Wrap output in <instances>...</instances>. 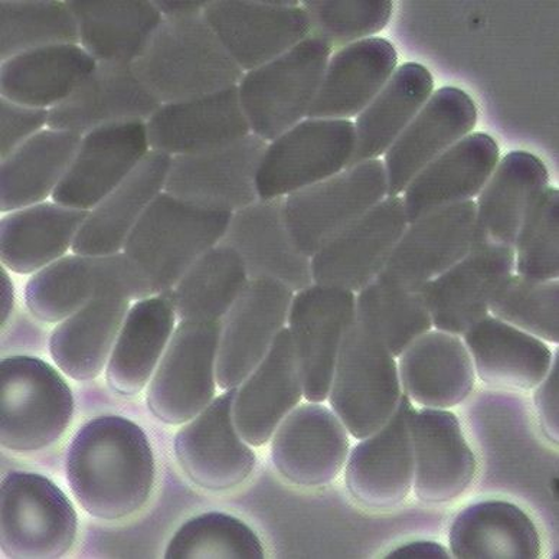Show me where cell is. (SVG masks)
Wrapping results in <instances>:
<instances>
[{"label": "cell", "instance_id": "obj_1", "mask_svg": "<svg viewBox=\"0 0 559 559\" xmlns=\"http://www.w3.org/2000/svg\"><path fill=\"white\" fill-rule=\"evenodd\" d=\"M67 481L88 515L119 521L146 504L155 485V454L146 432L120 416L90 419L66 459Z\"/></svg>", "mask_w": 559, "mask_h": 559}, {"label": "cell", "instance_id": "obj_2", "mask_svg": "<svg viewBox=\"0 0 559 559\" xmlns=\"http://www.w3.org/2000/svg\"><path fill=\"white\" fill-rule=\"evenodd\" d=\"M132 69L160 105L237 87L245 75L204 13L162 21Z\"/></svg>", "mask_w": 559, "mask_h": 559}, {"label": "cell", "instance_id": "obj_3", "mask_svg": "<svg viewBox=\"0 0 559 559\" xmlns=\"http://www.w3.org/2000/svg\"><path fill=\"white\" fill-rule=\"evenodd\" d=\"M231 218L229 212L200 209L162 192L130 234L123 254L153 295H160L223 241Z\"/></svg>", "mask_w": 559, "mask_h": 559}, {"label": "cell", "instance_id": "obj_4", "mask_svg": "<svg viewBox=\"0 0 559 559\" xmlns=\"http://www.w3.org/2000/svg\"><path fill=\"white\" fill-rule=\"evenodd\" d=\"M74 395L61 373L33 356L0 362V443L12 452H38L64 436Z\"/></svg>", "mask_w": 559, "mask_h": 559}, {"label": "cell", "instance_id": "obj_5", "mask_svg": "<svg viewBox=\"0 0 559 559\" xmlns=\"http://www.w3.org/2000/svg\"><path fill=\"white\" fill-rule=\"evenodd\" d=\"M332 52L309 36L276 60L245 72L237 88L252 134L270 143L308 119Z\"/></svg>", "mask_w": 559, "mask_h": 559}, {"label": "cell", "instance_id": "obj_6", "mask_svg": "<svg viewBox=\"0 0 559 559\" xmlns=\"http://www.w3.org/2000/svg\"><path fill=\"white\" fill-rule=\"evenodd\" d=\"M403 395L395 356L380 337L354 322L337 355L329 407L359 441L384 426Z\"/></svg>", "mask_w": 559, "mask_h": 559}, {"label": "cell", "instance_id": "obj_7", "mask_svg": "<svg viewBox=\"0 0 559 559\" xmlns=\"http://www.w3.org/2000/svg\"><path fill=\"white\" fill-rule=\"evenodd\" d=\"M71 500L38 473L12 472L0 486V549L12 559L62 558L75 543Z\"/></svg>", "mask_w": 559, "mask_h": 559}, {"label": "cell", "instance_id": "obj_8", "mask_svg": "<svg viewBox=\"0 0 559 559\" xmlns=\"http://www.w3.org/2000/svg\"><path fill=\"white\" fill-rule=\"evenodd\" d=\"M388 197L384 162H362L284 198L288 233L312 257Z\"/></svg>", "mask_w": 559, "mask_h": 559}, {"label": "cell", "instance_id": "obj_9", "mask_svg": "<svg viewBox=\"0 0 559 559\" xmlns=\"http://www.w3.org/2000/svg\"><path fill=\"white\" fill-rule=\"evenodd\" d=\"M152 288L123 252L107 257L72 252L34 274L26 283L25 305L44 323H60L102 297L147 299Z\"/></svg>", "mask_w": 559, "mask_h": 559}, {"label": "cell", "instance_id": "obj_10", "mask_svg": "<svg viewBox=\"0 0 559 559\" xmlns=\"http://www.w3.org/2000/svg\"><path fill=\"white\" fill-rule=\"evenodd\" d=\"M221 322H179L146 388L153 416L183 426L215 400Z\"/></svg>", "mask_w": 559, "mask_h": 559}, {"label": "cell", "instance_id": "obj_11", "mask_svg": "<svg viewBox=\"0 0 559 559\" xmlns=\"http://www.w3.org/2000/svg\"><path fill=\"white\" fill-rule=\"evenodd\" d=\"M355 152L349 120L305 119L265 148L257 175L260 200L286 198L348 168Z\"/></svg>", "mask_w": 559, "mask_h": 559}, {"label": "cell", "instance_id": "obj_12", "mask_svg": "<svg viewBox=\"0 0 559 559\" xmlns=\"http://www.w3.org/2000/svg\"><path fill=\"white\" fill-rule=\"evenodd\" d=\"M355 293L316 283L293 297L287 329L310 403L328 400L342 342L355 322Z\"/></svg>", "mask_w": 559, "mask_h": 559}, {"label": "cell", "instance_id": "obj_13", "mask_svg": "<svg viewBox=\"0 0 559 559\" xmlns=\"http://www.w3.org/2000/svg\"><path fill=\"white\" fill-rule=\"evenodd\" d=\"M204 17L245 72L276 60L312 36L308 13L296 0H212Z\"/></svg>", "mask_w": 559, "mask_h": 559}, {"label": "cell", "instance_id": "obj_14", "mask_svg": "<svg viewBox=\"0 0 559 559\" xmlns=\"http://www.w3.org/2000/svg\"><path fill=\"white\" fill-rule=\"evenodd\" d=\"M267 144L251 133L215 151L173 157L165 192L204 210H245L260 200L257 175Z\"/></svg>", "mask_w": 559, "mask_h": 559}, {"label": "cell", "instance_id": "obj_15", "mask_svg": "<svg viewBox=\"0 0 559 559\" xmlns=\"http://www.w3.org/2000/svg\"><path fill=\"white\" fill-rule=\"evenodd\" d=\"M295 292L270 278L248 280L221 322L216 382L221 390L240 386L287 328Z\"/></svg>", "mask_w": 559, "mask_h": 559}, {"label": "cell", "instance_id": "obj_16", "mask_svg": "<svg viewBox=\"0 0 559 559\" xmlns=\"http://www.w3.org/2000/svg\"><path fill=\"white\" fill-rule=\"evenodd\" d=\"M416 405L403 395L380 430L359 440L344 468L352 498L371 511H391L412 495L414 485L413 416Z\"/></svg>", "mask_w": 559, "mask_h": 559}, {"label": "cell", "instance_id": "obj_17", "mask_svg": "<svg viewBox=\"0 0 559 559\" xmlns=\"http://www.w3.org/2000/svg\"><path fill=\"white\" fill-rule=\"evenodd\" d=\"M236 392L237 388H233L216 396L204 412L183 424L175 437V457L198 488L233 490L254 471L255 453L234 424Z\"/></svg>", "mask_w": 559, "mask_h": 559}, {"label": "cell", "instance_id": "obj_18", "mask_svg": "<svg viewBox=\"0 0 559 559\" xmlns=\"http://www.w3.org/2000/svg\"><path fill=\"white\" fill-rule=\"evenodd\" d=\"M407 225L403 200L386 197L316 252L310 259L313 283L355 295L364 290L384 272Z\"/></svg>", "mask_w": 559, "mask_h": 559}, {"label": "cell", "instance_id": "obj_19", "mask_svg": "<svg viewBox=\"0 0 559 559\" xmlns=\"http://www.w3.org/2000/svg\"><path fill=\"white\" fill-rule=\"evenodd\" d=\"M270 444L284 479L300 488H322L344 472L350 435L331 407L308 401L283 419Z\"/></svg>", "mask_w": 559, "mask_h": 559}, {"label": "cell", "instance_id": "obj_20", "mask_svg": "<svg viewBox=\"0 0 559 559\" xmlns=\"http://www.w3.org/2000/svg\"><path fill=\"white\" fill-rule=\"evenodd\" d=\"M476 202L448 206L409 223L378 280L419 290L468 254Z\"/></svg>", "mask_w": 559, "mask_h": 559}, {"label": "cell", "instance_id": "obj_21", "mask_svg": "<svg viewBox=\"0 0 559 559\" xmlns=\"http://www.w3.org/2000/svg\"><path fill=\"white\" fill-rule=\"evenodd\" d=\"M148 152L143 121L106 126L84 134L52 201L85 212L96 209Z\"/></svg>", "mask_w": 559, "mask_h": 559}, {"label": "cell", "instance_id": "obj_22", "mask_svg": "<svg viewBox=\"0 0 559 559\" xmlns=\"http://www.w3.org/2000/svg\"><path fill=\"white\" fill-rule=\"evenodd\" d=\"M476 123L477 107L463 90L444 87L432 93L385 153L388 197L404 193L426 166L468 136Z\"/></svg>", "mask_w": 559, "mask_h": 559}, {"label": "cell", "instance_id": "obj_23", "mask_svg": "<svg viewBox=\"0 0 559 559\" xmlns=\"http://www.w3.org/2000/svg\"><path fill=\"white\" fill-rule=\"evenodd\" d=\"M146 130L151 151L169 157L215 151L251 134L237 87L162 105Z\"/></svg>", "mask_w": 559, "mask_h": 559}, {"label": "cell", "instance_id": "obj_24", "mask_svg": "<svg viewBox=\"0 0 559 559\" xmlns=\"http://www.w3.org/2000/svg\"><path fill=\"white\" fill-rule=\"evenodd\" d=\"M414 485L419 502L452 503L475 481L477 460L450 409L416 408L413 416Z\"/></svg>", "mask_w": 559, "mask_h": 559}, {"label": "cell", "instance_id": "obj_25", "mask_svg": "<svg viewBox=\"0 0 559 559\" xmlns=\"http://www.w3.org/2000/svg\"><path fill=\"white\" fill-rule=\"evenodd\" d=\"M513 273L515 251L472 248L452 269L424 286L432 328L463 336L490 314V301L496 290Z\"/></svg>", "mask_w": 559, "mask_h": 559}, {"label": "cell", "instance_id": "obj_26", "mask_svg": "<svg viewBox=\"0 0 559 559\" xmlns=\"http://www.w3.org/2000/svg\"><path fill=\"white\" fill-rule=\"evenodd\" d=\"M240 254L248 278H270L297 293L312 286L310 257L296 247L284 216V198L259 200L234 212L223 238Z\"/></svg>", "mask_w": 559, "mask_h": 559}, {"label": "cell", "instance_id": "obj_27", "mask_svg": "<svg viewBox=\"0 0 559 559\" xmlns=\"http://www.w3.org/2000/svg\"><path fill=\"white\" fill-rule=\"evenodd\" d=\"M160 106L132 66L97 62L80 87L49 111L48 128L84 136L106 126L146 123Z\"/></svg>", "mask_w": 559, "mask_h": 559}, {"label": "cell", "instance_id": "obj_28", "mask_svg": "<svg viewBox=\"0 0 559 559\" xmlns=\"http://www.w3.org/2000/svg\"><path fill=\"white\" fill-rule=\"evenodd\" d=\"M304 399V382L290 332L284 328L269 354L237 386L234 424L251 448H263Z\"/></svg>", "mask_w": 559, "mask_h": 559}, {"label": "cell", "instance_id": "obj_29", "mask_svg": "<svg viewBox=\"0 0 559 559\" xmlns=\"http://www.w3.org/2000/svg\"><path fill=\"white\" fill-rule=\"evenodd\" d=\"M401 386L416 407L452 409L471 396L475 365L462 336L431 329L396 359Z\"/></svg>", "mask_w": 559, "mask_h": 559}, {"label": "cell", "instance_id": "obj_30", "mask_svg": "<svg viewBox=\"0 0 559 559\" xmlns=\"http://www.w3.org/2000/svg\"><path fill=\"white\" fill-rule=\"evenodd\" d=\"M548 187V169L539 157L524 151L508 153L479 193L472 248L515 251L526 212Z\"/></svg>", "mask_w": 559, "mask_h": 559}, {"label": "cell", "instance_id": "obj_31", "mask_svg": "<svg viewBox=\"0 0 559 559\" xmlns=\"http://www.w3.org/2000/svg\"><path fill=\"white\" fill-rule=\"evenodd\" d=\"M499 146L485 133H471L426 166L404 191L407 221L463 204L479 195L499 162Z\"/></svg>", "mask_w": 559, "mask_h": 559}, {"label": "cell", "instance_id": "obj_32", "mask_svg": "<svg viewBox=\"0 0 559 559\" xmlns=\"http://www.w3.org/2000/svg\"><path fill=\"white\" fill-rule=\"evenodd\" d=\"M173 157L148 152L138 168L88 212L72 246L74 254L107 257L123 252L126 241L153 201L165 192Z\"/></svg>", "mask_w": 559, "mask_h": 559}, {"label": "cell", "instance_id": "obj_33", "mask_svg": "<svg viewBox=\"0 0 559 559\" xmlns=\"http://www.w3.org/2000/svg\"><path fill=\"white\" fill-rule=\"evenodd\" d=\"M396 64L399 53L384 38L359 40L332 52L308 119L358 117L385 87Z\"/></svg>", "mask_w": 559, "mask_h": 559}, {"label": "cell", "instance_id": "obj_34", "mask_svg": "<svg viewBox=\"0 0 559 559\" xmlns=\"http://www.w3.org/2000/svg\"><path fill=\"white\" fill-rule=\"evenodd\" d=\"M476 377L486 386L504 391H534L548 376L554 352L547 342L486 316L462 336Z\"/></svg>", "mask_w": 559, "mask_h": 559}, {"label": "cell", "instance_id": "obj_35", "mask_svg": "<svg viewBox=\"0 0 559 559\" xmlns=\"http://www.w3.org/2000/svg\"><path fill=\"white\" fill-rule=\"evenodd\" d=\"M173 293L134 301L107 364L106 380L117 395L136 396L147 388L176 329Z\"/></svg>", "mask_w": 559, "mask_h": 559}, {"label": "cell", "instance_id": "obj_36", "mask_svg": "<svg viewBox=\"0 0 559 559\" xmlns=\"http://www.w3.org/2000/svg\"><path fill=\"white\" fill-rule=\"evenodd\" d=\"M87 215L52 200L2 214V265L21 276H34L66 257Z\"/></svg>", "mask_w": 559, "mask_h": 559}, {"label": "cell", "instance_id": "obj_37", "mask_svg": "<svg viewBox=\"0 0 559 559\" xmlns=\"http://www.w3.org/2000/svg\"><path fill=\"white\" fill-rule=\"evenodd\" d=\"M97 61L80 44L33 49L2 61L0 96L51 111L80 87Z\"/></svg>", "mask_w": 559, "mask_h": 559}, {"label": "cell", "instance_id": "obj_38", "mask_svg": "<svg viewBox=\"0 0 559 559\" xmlns=\"http://www.w3.org/2000/svg\"><path fill=\"white\" fill-rule=\"evenodd\" d=\"M80 45L97 62L130 64L138 60L164 16L147 0H69Z\"/></svg>", "mask_w": 559, "mask_h": 559}, {"label": "cell", "instance_id": "obj_39", "mask_svg": "<svg viewBox=\"0 0 559 559\" xmlns=\"http://www.w3.org/2000/svg\"><path fill=\"white\" fill-rule=\"evenodd\" d=\"M449 545L459 559H536L543 552L535 522L507 500L464 508L450 526Z\"/></svg>", "mask_w": 559, "mask_h": 559}, {"label": "cell", "instance_id": "obj_40", "mask_svg": "<svg viewBox=\"0 0 559 559\" xmlns=\"http://www.w3.org/2000/svg\"><path fill=\"white\" fill-rule=\"evenodd\" d=\"M132 301L102 297L57 323L49 336V354L72 380H96L107 368Z\"/></svg>", "mask_w": 559, "mask_h": 559}, {"label": "cell", "instance_id": "obj_41", "mask_svg": "<svg viewBox=\"0 0 559 559\" xmlns=\"http://www.w3.org/2000/svg\"><path fill=\"white\" fill-rule=\"evenodd\" d=\"M81 138L47 128L4 157L0 168L2 214L52 200L70 169Z\"/></svg>", "mask_w": 559, "mask_h": 559}, {"label": "cell", "instance_id": "obj_42", "mask_svg": "<svg viewBox=\"0 0 559 559\" xmlns=\"http://www.w3.org/2000/svg\"><path fill=\"white\" fill-rule=\"evenodd\" d=\"M435 93V79L426 67H399L385 87L356 119L355 152L350 166L384 155Z\"/></svg>", "mask_w": 559, "mask_h": 559}, {"label": "cell", "instance_id": "obj_43", "mask_svg": "<svg viewBox=\"0 0 559 559\" xmlns=\"http://www.w3.org/2000/svg\"><path fill=\"white\" fill-rule=\"evenodd\" d=\"M248 280L240 254L219 242L170 290L178 322H223Z\"/></svg>", "mask_w": 559, "mask_h": 559}, {"label": "cell", "instance_id": "obj_44", "mask_svg": "<svg viewBox=\"0 0 559 559\" xmlns=\"http://www.w3.org/2000/svg\"><path fill=\"white\" fill-rule=\"evenodd\" d=\"M355 322L380 337L396 359L432 329L424 287L412 290L378 278L356 295Z\"/></svg>", "mask_w": 559, "mask_h": 559}, {"label": "cell", "instance_id": "obj_45", "mask_svg": "<svg viewBox=\"0 0 559 559\" xmlns=\"http://www.w3.org/2000/svg\"><path fill=\"white\" fill-rule=\"evenodd\" d=\"M58 44H80L69 3L7 0L0 4V60Z\"/></svg>", "mask_w": 559, "mask_h": 559}, {"label": "cell", "instance_id": "obj_46", "mask_svg": "<svg viewBox=\"0 0 559 559\" xmlns=\"http://www.w3.org/2000/svg\"><path fill=\"white\" fill-rule=\"evenodd\" d=\"M166 559H263V544L236 516L209 512L185 522L175 532Z\"/></svg>", "mask_w": 559, "mask_h": 559}, {"label": "cell", "instance_id": "obj_47", "mask_svg": "<svg viewBox=\"0 0 559 559\" xmlns=\"http://www.w3.org/2000/svg\"><path fill=\"white\" fill-rule=\"evenodd\" d=\"M489 313L547 344H558V280H532L513 273L496 290Z\"/></svg>", "mask_w": 559, "mask_h": 559}, {"label": "cell", "instance_id": "obj_48", "mask_svg": "<svg viewBox=\"0 0 559 559\" xmlns=\"http://www.w3.org/2000/svg\"><path fill=\"white\" fill-rule=\"evenodd\" d=\"M304 8L312 36L335 52L384 31L394 4L390 0H312L304 2Z\"/></svg>", "mask_w": 559, "mask_h": 559}, {"label": "cell", "instance_id": "obj_49", "mask_svg": "<svg viewBox=\"0 0 559 559\" xmlns=\"http://www.w3.org/2000/svg\"><path fill=\"white\" fill-rule=\"evenodd\" d=\"M559 193L548 187L526 212L515 241V274L532 280L559 276Z\"/></svg>", "mask_w": 559, "mask_h": 559}, {"label": "cell", "instance_id": "obj_50", "mask_svg": "<svg viewBox=\"0 0 559 559\" xmlns=\"http://www.w3.org/2000/svg\"><path fill=\"white\" fill-rule=\"evenodd\" d=\"M0 157L11 155L26 140L48 128L49 110L0 100Z\"/></svg>", "mask_w": 559, "mask_h": 559}, {"label": "cell", "instance_id": "obj_51", "mask_svg": "<svg viewBox=\"0 0 559 559\" xmlns=\"http://www.w3.org/2000/svg\"><path fill=\"white\" fill-rule=\"evenodd\" d=\"M558 380H559V356L554 354L551 368L548 376L544 378L534 390V405L544 435L552 444H558Z\"/></svg>", "mask_w": 559, "mask_h": 559}, {"label": "cell", "instance_id": "obj_52", "mask_svg": "<svg viewBox=\"0 0 559 559\" xmlns=\"http://www.w3.org/2000/svg\"><path fill=\"white\" fill-rule=\"evenodd\" d=\"M388 559H449V549L435 540H414L386 554Z\"/></svg>", "mask_w": 559, "mask_h": 559}, {"label": "cell", "instance_id": "obj_53", "mask_svg": "<svg viewBox=\"0 0 559 559\" xmlns=\"http://www.w3.org/2000/svg\"><path fill=\"white\" fill-rule=\"evenodd\" d=\"M206 3L209 2L205 0H156L155 2L164 20L202 15Z\"/></svg>", "mask_w": 559, "mask_h": 559}, {"label": "cell", "instance_id": "obj_54", "mask_svg": "<svg viewBox=\"0 0 559 559\" xmlns=\"http://www.w3.org/2000/svg\"><path fill=\"white\" fill-rule=\"evenodd\" d=\"M13 309V288L7 270L2 267V328L7 324Z\"/></svg>", "mask_w": 559, "mask_h": 559}]
</instances>
